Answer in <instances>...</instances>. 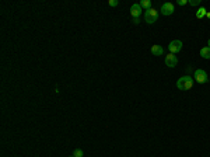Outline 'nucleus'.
I'll list each match as a JSON object with an SVG mask.
<instances>
[{"instance_id":"nucleus-3","label":"nucleus","mask_w":210,"mask_h":157,"mask_svg":"<svg viewBox=\"0 0 210 157\" xmlns=\"http://www.w3.org/2000/svg\"><path fill=\"white\" fill-rule=\"evenodd\" d=\"M193 76H195V80H196L198 83H206L207 80H209V76H207V73L204 72L203 69H198V70H195Z\"/></svg>"},{"instance_id":"nucleus-19","label":"nucleus","mask_w":210,"mask_h":157,"mask_svg":"<svg viewBox=\"0 0 210 157\" xmlns=\"http://www.w3.org/2000/svg\"><path fill=\"white\" fill-rule=\"evenodd\" d=\"M70 157H74V156H70Z\"/></svg>"},{"instance_id":"nucleus-1","label":"nucleus","mask_w":210,"mask_h":157,"mask_svg":"<svg viewBox=\"0 0 210 157\" xmlns=\"http://www.w3.org/2000/svg\"><path fill=\"white\" fill-rule=\"evenodd\" d=\"M177 87L179 88V90H189V88L193 87V78L189 74L183 76V77H181L177 82Z\"/></svg>"},{"instance_id":"nucleus-14","label":"nucleus","mask_w":210,"mask_h":157,"mask_svg":"<svg viewBox=\"0 0 210 157\" xmlns=\"http://www.w3.org/2000/svg\"><path fill=\"white\" fill-rule=\"evenodd\" d=\"M108 4H109L111 7H116L119 4V2H118V0H109V2H108Z\"/></svg>"},{"instance_id":"nucleus-6","label":"nucleus","mask_w":210,"mask_h":157,"mask_svg":"<svg viewBox=\"0 0 210 157\" xmlns=\"http://www.w3.org/2000/svg\"><path fill=\"white\" fill-rule=\"evenodd\" d=\"M177 63H178V59L174 53L165 55V65H167L168 67H175L177 66Z\"/></svg>"},{"instance_id":"nucleus-12","label":"nucleus","mask_w":210,"mask_h":157,"mask_svg":"<svg viewBox=\"0 0 210 157\" xmlns=\"http://www.w3.org/2000/svg\"><path fill=\"white\" fill-rule=\"evenodd\" d=\"M73 156L74 157H83V156H84V153H83L81 149H76V150H74V153H73Z\"/></svg>"},{"instance_id":"nucleus-10","label":"nucleus","mask_w":210,"mask_h":157,"mask_svg":"<svg viewBox=\"0 0 210 157\" xmlns=\"http://www.w3.org/2000/svg\"><path fill=\"white\" fill-rule=\"evenodd\" d=\"M206 14H207L206 9H204V7H199L198 11H196V18H203Z\"/></svg>"},{"instance_id":"nucleus-7","label":"nucleus","mask_w":210,"mask_h":157,"mask_svg":"<svg viewBox=\"0 0 210 157\" xmlns=\"http://www.w3.org/2000/svg\"><path fill=\"white\" fill-rule=\"evenodd\" d=\"M174 11H175V6H174L172 3H164V4L161 6L163 15H171Z\"/></svg>"},{"instance_id":"nucleus-8","label":"nucleus","mask_w":210,"mask_h":157,"mask_svg":"<svg viewBox=\"0 0 210 157\" xmlns=\"http://www.w3.org/2000/svg\"><path fill=\"white\" fill-rule=\"evenodd\" d=\"M151 53L154 55V56H161V55H164V49H163V46H160V45H153L151 46Z\"/></svg>"},{"instance_id":"nucleus-15","label":"nucleus","mask_w":210,"mask_h":157,"mask_svg":"<svg viewBox=\"0 0 210 157\" xmlns=\"http://www.w3.org/2000/svg\"><path fill=\"white\" fill-rule=\"evenodd\" d=\"M177 4H179V6H185V4H188V0H177Z\"/></svg>"},{"instance_id":"nucleus-9","label":"nucleus","mask_w":210,"mask_h":157,"mask_svg":"<svg viewBox=\"0 0 210 157\" xmlns=\"http://www.w3.org/2000/svg\"><path fill=\"white\" fill-rule=\"evenodd\" d=\"M200 56L203 59H210V48L209 46H204V48L200 49Z\"/></svg>"},{"instance_id":"nucleus-17","label":"nucleus","mask_w":210,"mask_h":157,"mask_svg":"<svg viewBox=\"0 0 210 157\" xmlns=\"http://www.w3.org/2000/svg\"><path fill=\"white\" fill-rule=\"evenodd\" d=\"M206 17H207V18H210V13H207V14H206Z\"/></svg>"},{"instance_id":"nucleus-13","label":"nucleus","mask_w":210,"mask_h":157,"mask_svg":"<svg viewBox=\"0 0 210 157\" xmlns=\"http://www.w3.org/2000/svg\"><path fill=\"white\" fill-rule=\"evenodd\" d=\"M188 3L191 6H199L200 4V0H188Z\"/></svg>"},{"instance_id":"nucleus-5","label":"nucleus","mask_w":210,"mask_h":157,"mask_svg":"<svg viewBox=\"0 0 210 157\" xmlns=\"http://www.w3.org/2000/svg\"><path fill=\"white\" fill-rule=\"evenodd\" d=\"M142 13H143V9H142V6H140L139 3L132 4V7H130V15H132V18L140 17V15H142Z\"/></svg>"},{"instance_id":"nucleus-11","label":"nucleus","mask_w":210,"mask_h":157,"mask_svg":"<svg viewBox=\"0 0 210 157\" xmlns=\"http://www.w3.org/2000/svg\"><path fill=\"white\" fill-rule=\"evenodd\" d=\"M139 4L142 6V9H146V10L151 9V2H150V0H142Z\"/></svg>"},{"instance_id":"nucleus-2","label":"nucleus","mask_w":210,"mask_h":157,"mask_svg":"<svg viewBox=\"0 0 210 157\" xmlns=\"http://www.w3.org/2000/svg\"><path fill=\"white\" fill-rule=\"evenodd\" d=\"M159 20V11L155 9H150V10H146V13H144V21L147 23V24H154L155 21Z\"/></svg>"},{"instance_id":"nucleus-4","label":"nucleus","mask_w":210,"mask_h":157,"mask_svg":"<svg viewBox=\"0 0 210 157\" xmlns=\"http://www.w3.org/2000/svg\"><path fill=\"white\" fill-rule=\"evenodd\" d=\"M168 49H170L171 53H178V52L182 49V42H181L179 39H175V41H171L170 45H168Z\"/></svg>"},{"instance_id":"nucleus-18","label":"nucleus","mask_w":210,"mask_h":157,"mask_svg":"<svg viewBox=\"0 0 210 157\" xmlns=\"http://www.w3.org/2000/svg\"><path fill=\"white\" fill-rule=\"evenodd\" d=\"M207 45H209V48H210V38H209V41H207Z\"/></svg>"},{"instance_id":"nucleus-16","label":"nucleus","mask_w":210,"mask_h":157,"mask_svg":"<svg viewBox=\"0 0 210 157\" xmlns=\"http://www.w3.org/2000/svg\"><path fill=\"white\" fill-rule=\"evenodd\" d=\"M132 21H133V24H140V17H137V18H132Z\"/></svg>"}]
</instances>
